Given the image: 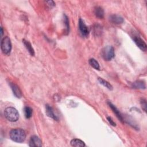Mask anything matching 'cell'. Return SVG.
<instances>
[{
	"label": "cell",
	"mask_w": 147,
	"mask_h": 147,
	"mask_svg": "<svg viewBox=\"0 0 147 147\" xmlns=\"http://www.w3.org/2000/svg\"><path fill=\"white\" fill-rule=\"evenodd\" d=\"M45 109H46V113L49 117L52 118L53 119H54L55 121L59 120V117L54 113V110L51 106L47 105L45 106Z\"/></svg>",
	"instance_id": "11"
},
{
	"label": "cell",
	"mask_w": 147,
	"mask_h": 147,
	"mask_svg": "<svg viewBox=\"0 0 147 147\" xmlns=\"http://www.w3.org/2000/svg\"><path fill=\"white\" fill-rule=\"evenodd\" d=\"M98 80L100 84H102L103 86H105V87H106L109 90H113V88L112 85L110 83H109L107 81L105 80V79H102L101 78H98Z\"/></svg>",
	"instance_id": "17"
},
{
	"label": "cell",
	"mask_w": 147,
	"mask_h": 147,
	"mask_svg": "<svg viewBox=\"0 0 147 147\" xmlns=\"http://www.w3.org/2000/svg\"><path fill=\"white\" fill-rule=\"evenodd\" d=\"M133 40L137 46L142 51H145L147 48V46L145 41L138 36H134Z\"/></svg>",
	"instance_id": "7"
},
{
	"label": "cell",
	"mask_w": 147,
	"mask_h": 147,
	"mask_svg": "<svg viewBox=\"0 0 147 147\" xmlns=\"http://www.w3.org/2000/svg\"><path fill=\"white\" fill-rule=\"evenodd\" d=\"M3 30L2 27L1 26V36H3Z\"/></svg>",
	"instance_id": "22"
},
{
	"label": "cell",
	"mask_w": 147,
	"mask_h": 147,
	"mask_svg": "<svg viewBox=\"0 0 147 147\" xmlns=\"http://www.w3.org/2000/svg\"><path fill=\"white\" fill-rule=\"evenodd\" d=\"M107 104L109 106V107L111 109V110H113V111L114 112V113L116 115L117 117L118 118V119L121 121L122 122H124V119H123V117L122 115V114L121 113V112L119 111V110L116 107V106L115 105H114L111 102L109 101L107 102Z\"/></svg>",
	"instance_id": "8"
},
{
	"label": "cell",
	"mask_w": 147,
	"mask_h": 147,
	"mask_svg": "<svg viewBox=\"0 0 147 147\" xmlns=\"http://www.w3.org/2000/svg\"><path fill=\"white\" fill-rule=\"evenodd\" d=\"M10 138L11 140L16 142H22L26 138L25 131L20 128L13 129L11 130L9 133Z\"/></svg>",
	"instance_id": "1"
},
{
	"label": "cell",
	"mask_w": 147,
	"mask_h": 147,
	"mask_svg": "<svg viewBox=\"0 0 147 147\" xmlns=\"http://www.w3.org/2000/svg\"><path fill=\"white\" fill-rule=\"evenodd\" d=\"M29 146L30 147H40L42 146V141L37 136H32L29 142Z\"/></svg>",
	"instance_id": "6"
},
{
	"label": "cell",
	"mask_w": 147,
	"mask_h": 147,
	"mask_svg": "<svg viewBox=\"0 0 147 147\" xmlns=\"http://www.w3.org/2000/svg\"><path fill=\"white\" fill-rule=\"evenodd\" d=\"M107 121L109 122V123L113 126H116V123L114 122V121L112 119V118L110 117H107Z\"/></svg>",
	"instance_id": "21"
},
{
	"label": "cell",
	"mask_w": 147,
	"mask_h": 147,
	"mask_svg": "<svg viewBox=\"0 0 147 147\" xmlns=\"http://www.w3.org/2000/svg\"><path fill=\"white\" fill-rule=\"evenodd\" d=\"M131 87L137 89H145L146 88L145 83L142 80H137L132 83Z\"/></svg>",
	"instance_id": "13"
},
{
	"label": "cell",
	"mask_w": 147,
	"mask_h": 147,
	"mask_svg": "<svg viewBox=\"0 0 147 147\" xmlns=\"http://www.w3.org/2000/svg\"><path fill=\"white\" fill-rule=\"evenodd\" d=\"M109 20L111 22L115 24H121L124 22L122 17L118 14H112L109 17Z\"/></svg>",
	"instance_id": "9"
},
{
	"label": "cell",
	"mask_w": 147,
	"mask_h": 147,
	"mask_svg": "<svg viewBox=\"0 0 147 147\" xmlns=\"http://www.w3.org/2000/svg\"><path fill=\"white\" fill-rule=\"evenodd\" d=\"M24 115L26 119H29L32 116L33 110L29 106H25L24 109Z\"/></svg>",
	"instance_id": "16"
},
{
	"label": "cell",
	"mask_w": 147,
	"mask_h": 147,
	"mask_svg": "<svg viewBox=\"0 0 147 147\" xmlns=\"http://www.w3.org/2000/svg\"><path fill=\"white\" fill-rule=\"evenodd\" d=\"M102 56L106 61H110L115 56L114 49L112 46L107 45L102 50Z\"/></svg>",
	"instance_id": "4"
},
{
	"label": "cell",
	"mask_w": 147,
	"mask_h": 147,
	"mask_svg": "<svg viewBox=\"0 0 147 147\" xmlns=\"http://www.w3.org/2000/svg\"><path fill=\"white\" fill-rule=\"evenodd\" d=\"M79 29L80 33L83 36L87 37L88 36L89 29L82 18H80L79 20Z\"/></svg>",
	"instance_id": "5"
},
{
	"label": "cell",
	"mask_w": 147,
	"mask_h": 147,
	"mask_svg": "<svg viewBox=\"0 0 147 147\" xmlns=\"http://www.w3.org/2000/svg\"><path fill=\"white\" fill-rule=\"evenodd\" d=\"M140 103L142 109L146 112V101L145 99L142 98L140 100Z\"/></svg>",
	"instance_id": "20"
},
{
	"label": "cell",
	"mask_w": 147,
	"mask_h": 147,
	"mask_svg": "<svg viewBox=\"0 0 147 147\" xmlns=\"http://www.w3.org/2000/svg\"><path fill=\"white\" fill-rule=\"evenodd\" d=\"M94 14L96 17L102 19L104 17V10L100 6H96L94 9Z\"/></svg>",
	"instance_id": "12"
},
{
	"label": "cell",
	"mask_w": 147,
	"mask_h": 147,
	"mask_svg": "<svg viewBox=\"0 0 147 147\" xmlns=\"http://www.w3.org/2000/svg\"><path fill=\"white\" fill-rule=\"evenodd\" d=\"M22 42H23L25 48H26V49L28 50L29 53H30V55L31 56H34V51L30 42L27 40H25V39L22 40Z\"/></svg>",
	"instance_id": "15"
},
{
	"label": "cell",
	"mask_w": 147,
	"mask_h": 147,
	"mask_svg": "<svg viewBox=\"0 0 147 147\" xmlns=\"http://www.w3.org/2000/svg\"><path fill=\"white\" fill-rule=\"evenodd\" d=\"M5 117L10 122H16L19 118V113L17 109L13 107H7L4 111Z\"/></svg>",
	"instance_id": "2"
},
{
	"label": "cell",
	"mask_w": 147,
	"mask_h": 147,
	"mask_svg": "<svg viewBox=\"0 0 147 147\" xmlns=\"http://www.w3.org/2000/svg\"><path fill=\"white\" fill-rule=\"evenodd\" d=\"M70 144H71V146H75V147H84L86 145L84 142L83 141H82L81 140H79V139H77V138L72 139L71 141Z\"/></svg>",
	"instance_id": "14"
},
{
	"label": "cell",
	"mask_w": 147,
	"mask_h": 147,
	"mask_svg": "<svg viewBox=\"0 0 147 147\" xmlns=\"http://www.w3.org/2000/svg\"><path fill=\"white\" fill-rule=\"evenodd\" d=\"M64 25L66 28V32L67 33H68L69 31V20L68 17L65 15L64 14Z\"/></svg>",
	"instance_id": "19"
},
{
	"label": "cell",
	"mask_w": 147,
	"mask_h": 147,
	"mask_svg": "<svg viewBox=\"0 0 147 147\" xmlns=\"http://www.w3.org/2000/svg\"><path fill=\"white\" fill-rule=\"evenodd\" d=\"M1 47L2 51L4 54L5 55L10 54L11 51L12 45H11V40L9 37L6 36L2 39L1 43Z\"/></svg>",
	"instance_id": "3"
},
{
	"label": "cell",
	"mask_w": 147,
	"mask_h": 147,
	"mask_svg": "<svg viewBox=\"0 0 147 147\" xmlns=\"http://www.w3.org/2000/svg\"><path fill=\"white\" fill-rule=\"evenodd\" d=\"M9 85L12 90V91H13L14 96L18 98H21L22 93H21V91L19 87L17 84H16L15 83H12V82H10Z\"/></svg>",
	"instance_id": "10"
},
{
	"label": "cell",
	"mask_w": 147,
	"mask_h": 147,
	"mask_svg": "<svg viewBox=\"0 0 147 147\" xmlns=\"http://www.w3.org/2000/svg\"><path fill=\"white\" fill-rule=\"evenodd\" d=\"M88 63L90 64V65L93 67L94 69H98L99 70L100 69V66H99V63L94 58H91L89 59L88 60Z\"/></svg>",
	"instance_id": "18"
}]
</instances>
